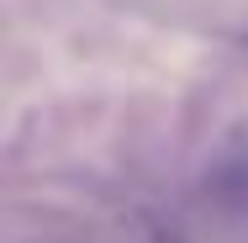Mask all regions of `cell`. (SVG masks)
Masks as SVG:
<instances>
[{
	"instance_id": "1",
	"label": "cell",
	"mask_w": 248,
	"mask_h": 243,
	"mask_svg": "<svg viewBox=\"0 0 248 243\" xmlns=\"http://www.w3.org/2000/svg\"><path fill=\"white\" fill-rule=\"evenodd\" d=\"M206 201L222 211H248V132H238L206 169Z\"/></svg>"
},
{
	"instance_id": "2",
	"label": "cell",
	"mask_w": 248,
	"mask_h": 243,
	"mask_svg": "<svg viewBox=\"0 0 248 243\" xmlns=\"http://www.w3.org/2000/svg\"><path fill=\"white\" fill-rule=\"evenodd\" d=\"M27 243H106V238H27Z\"/></svg>"
}]
</instances>
